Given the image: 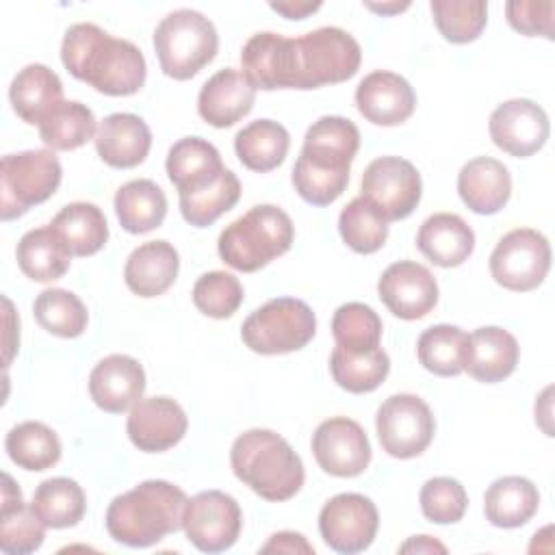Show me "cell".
<instances>
[{"label": "cell", "instance_id": "83f0119b", "mask_svg": "<svg viewBox=\"0 0 555 555\" xmlns=\"http://www.w3.org/2000/svg\"><path fill=\"white\" fill-rule=\"evenodd\" d=\"M46 525L24 503L20 488L9 473L2 475V505H0V548L9 555H26L43 544Z\"/></svg>", "mask_w": 555, "mask_h": 555}, {"label": "cell", "instance_id": "ba28073f", "mask_svg": "<svg viewBox=\"0 0 555 555\" xmlns=\"http://www.w3.org/2000/svg\"><path fill=\"white\" fill-rule=\"evenodd\" d=\"M63 178L59 156L52 150H26L7 154L0 163V212L4 221L24 215L54 195Z\"/></svg>", "mask_w": 555, "mask_h": 555}, {"label": "cell", "instance_id": "8fae6325", "mask_svg": "<svg viewBox=\"0 0 555 555\" xmlns=\"http://www.w3.org/2000/svg\"><path fill=\"white\" fill-rule=\"evenodd\" d=\"M243 514L234 496L221 490H204L186 501L182 529L186 540L202 553L230 548L241 533Z\"/></svg>", "mask_w": 555, "mask_h": 555}, {"label": "cell", "instance_id": "52a82bcc", "mask_svg": "<svg viewBox=\"0 0 555 555\" xmlns=\"http://www.w3.org/2000/svg\"><path fill=\"white\" fill-rule=\"evenodd\" d=\"M317 332L312 308L295 297L269 299L241 327L243 343L262 356L291 353L306 347Z\"/></svg>", "mask_w": 555, "mask_h": 555}, {"label": "cell", "instance_id": "4316f807", "mask_svg": "<svg viewBox=\"0 0 555 555\" xmlns=\"http://www.w3.org/2000/svg\"><path fill=\"white\" fill-rule=\"evenodd\" d=\"M9 100L22 121L39 126L63 102V82L50 67L30 63L15 74Z\"/></svg>", "mask_w": 555, "mask_h": 555}, {"label": "cell", "instance_id": "30bf717a", "mask_svg": "<svg viewBox=\"0 0 555 555\" xmlns=\"http://www.w3.org/2000/svg\"><path fill=\"white\" fill-rule=\"evenodd\" d=\"M551 269V245L531 228L507 232L490 254V273L507 291L525 293L540 286Z\"/></svg>", "mask_w": 555, "mask_h": 555}, {"label": "cell", "instance_id": "ee69618b", "mask_svg": "<svg viewBox=\"0 0 555 555\" xmlns=\"http://www.w3.org/2000/svg\"><path fill=\"white\" fill-rule=\"evenodd\" d=\"M429 9L440 35L451 43L475 41L488 20L483 0H431Z\"/></svg>", "mask_w": 555, "mask_h": 555}, {"label": "cell", "instance_id": "44dd1931", "mask_svg": "<svg viewBox=\"0 0 555 555\" xmlns=\"http://www.w3.org/2000/svg\"><path fill=\"white\" fill-rule=\"evenodd\" d=\"M256 89L234 67L212 74L197 95L199 117L215 128H230L241 121L254 106Z\"/></svg>", "mask_w": 555, "mask_h": 555}, {"label": "cell", "instance_id": "9a60e30c", "mask_svg": "<svg viewBox=\"0 0 555 555\" xmlns=\"http://www.w3.org/2000/svg\"><path fill=\"white\" fill-rule=\"evenodd\" d=\"M317 464L334 477H356L371 462V444L360 423L347 416L323 421L312 434Z\"/></svg>", "mask_w": 555, "mask_h": 555}, {"label": "cell", "instance_id": "8992f818", "mask_svg": "<svg viewBox=\"0 0 555 555\" xmlns=\"http://www.w3.org/2000/svg\"><path fill=\"white\" fill-rule=\"evenodd\" d=\"M219 48L215 24L193 9L167 13L154 30V50L163 74L173 80H189L206 67Z\"/></svg>", "mask_w": 555, "mask_h": 555}, {"label": "cell", "instance_id": "f907efd6", "mask_svg": "<svg viewBox=\"0 0 555 555\" xmlns=\"http://www.w3.org/2000/svg\"><path fill=\"white\" fill-rule=\"evenodd\" d=\"M401 553H447L444 544H440L438 540L429 538V535H414L408 542H403L399 546Z\"/></svg>", "mask_w": 555, "mask_h": 555}, {"label": "cell", "instance_id": "cb8c5ba5", "mask_svg": "<svg viewBox=\"0 0 555 555\" xmlns=\"http://www.w3.org/2000/svg\"><path fill=\"white\" fill-rule=\"evenodd\" d=\"M457 193L473 212L494 215L509 199V193H512L509 171L496 158L477 156L460 169Z\"/></svg>", "mask_w": 555, "mask_h": 555}, {"label": "cell", "instance_id": "7a4b0ae2", "mask_svg": "<svg viewBox=\"0 0 555 555\" xmlns=\"http://www.w3.org/2000/svg\"><path fill=\"white\" fill-rule=\"evenodd\" d=\"M65 69L104 95H132L145 82L141 50L117 39L95 24L80 22L67 28L61 43Z\"/></svg>", "mask_w": 555, "mask_h": 555}, {"label": "cell", "instance_id": "1f68e13d", "mask_svg": "<svg viewBox=\"0 0 555 555\" xmlns=\"http://www.w3.org/2000/svg\"><path fill=\"white\" fill-rule=\"evenodd\" d=\"M115 212L126 232L145 234L165 221L167 197L154 180H130L115 193Z\"/></svg>", "mask_w": 555, "mask_h": 555}, {"label": "cell", "instance_id": "ab89813d", "mask_svg": "<svg viewBox=\"0 0 555 555\" xmlns=\"http://www.w3.org/2000/svg\"><path fill=\"white\" fill-rule=\"evenodd\" d=\"M95 132L93 111L80 102H61L41 124L39 137L50 150H76Z\"/></svg>", "mask_w": 555, "mask_h": 555}, {"label": "cell", "instance_id": "f1b7e54d", "mask_svg": "<svg viewBox=\"0 0 555 555\" xmlns=\"http://www.w3.org/2000/svg\"><path fill=\"white\" fill-rule=\"evenodd\" d=\"M165 169L178 193H189L210 184L225 167L212 143L202 137H184L169 147Z\"/></svg>", "mask_w": 555, "mask_h": 555}, {"label": "cell", "instance_id": "7c38bea8", "mask_svg": "<svg viewBox=\"0 0 555 555\" xmlns=\"http://www.w3.org/2000/svg\"><path fill=\"white\" fill-rule=\"evenodd\" d=\"M421 173L399 156H379L362 173V197L371 202L386 221L405 219L421 202Z\"/></svg>", "mask_w": 555, "mask_h": 555}, {"label": "cell", "instance_id": "e0dca14e", "mask_svg": "<svg viewBox=\"0 0 555 555\" xmlns=\"http://www.w3.org/2000/svg\"><path fill=\"white\" fill-rule=\"evenodd\" d=\"M384 306L399 319L414 321L429 314L438 301V284L431 271L414 260L392 262L377 282Z\"/></svg>", "mask_w": 555, "mask_h": 555}, {"label": "cell", "instance_id": "5bb4252c", "mask_svg": "<svg viewBox=\"0 0 555 555\" xmlns=\"http://www.w3.org/2000/svg\"><path fill=\"white\" fill-rule=\"evenodd\" d=\"M360 147V130L347 117L325 115L317 119L306 137L304 147L295 165L349 180V167Z\"/></svg>", "mask_w": 555, "mask_h": 555}, {"label": "cell", "instance_id": "ffe728a7", "mask_svg": "<svg viewBox=\"0 0 555 555\" xmlns=\"http://www.w3.org/2000/svg\"><path fill=\"white\" fill-rule=\"evenodd\" d=\"M145 390V373L139 360L124 353L102 358L89 375V395L93 403L111 414L132 408Z\"/></svg>", "mask_w": 555, "mask_h": 555}, {"label": "cell", "instance_id": "2e32d148", "mask_svg": "<svg viewBox=\"0 0 555 555\" xmlns=\"http://www.w3.org/2000/svg\"><path fill=\"white\" fill-rule=\"evenodd\" d=\"M488 130L499 150L516 158H527L546 143L551 126L540 104L527 98H514L492 111Z\"/></svg>", "mask_w": 555, "mask_h": 555}, {"label": "cell", "instance_id": "b9f144b4", "mask_svg": "<svg viewBox=\"0 0 555 555\" xmlns=\"http://www.w3.org/2000/svg\"><path fill=\"white\" fill-rule=\"evenodd\" d=\"M338 230L347 247H351L358 254H373L388 238V221L362 195L353 197L340 210Z\"/></svg>", "mask_w": 555, "mask_h": 555}, {"label": "cell", "instance_id": "60d3db41", "mask_svg": "<svg viewBox=\"0 0 555 555\" xmlns=\"http://www.w3.org/2000/svg\"><path fill=\"white\" fill-rule=\"evenodd\" d=\"M37 323L61 338H76L85 332L89 314L78 295L65 288H46L33 304Z\"/></svg>", "mask_w": 555, "mask_h": 555}, {"label": "cell", "instance_id": "d6986e66", "mask_svg": "<svg viewBox=\"0 0 555 555\" xmlns=\"http://www.w3.org/2000/svg\"><path fill=\"white\" fill-rule=\"evenodd\" d=\"M360 115L377 126L403 124L416 108V95L410 82L386 69L366 74L356 89Z\"/></svg>", "mask_w": 555, "mask_h": 555}, {"label": "cell", "instance_id": "7dc6e473", "mask_svg": "<svg viewBox=\"0 0 555 555\" xmlns=\"http://www.w3.org/2000/svg\"><path fill=\"white\" fill-rule=\"evenodd\" d=\"M553 2H507L505 13L507 22L514 30L535 37L542 35L553 39Z\"/></svg>", "mask_w": 555, "mask_h": 555}, {"label": "cell", "instance_id": "d590c367", "mask_svg": "<svg viewBox=\"0 0 555 555\" xmlns=\"http://www.w3.org/2000/svg\"><path fill=\"white\" fill-rule=\"evenodd\" d=\"M7 453L13 464L24 470H46L61 460V440L48 425L39 421H24L7 434Z\"/></svg>", "mask_w": 555, "mask_h": 555}, {"label": "cell", "instance_id": "d6a6232c", "mask_svg": "<svg viewBox=\"0 0 555 555\" xmlns=\"http://www.w3.org/2000/svg\"><path fill=\"white\" fill-rule=\"evenodd\" d=\"M50 225L72 256H91L108 241L106 217L91 202H72L63 206Z\"/></svg>", "mask_w": 555, "mask_h": 555}, {"label": "cell", "instance_id": "bcb514c9", "mask_svg": "<svg viewBox=\"0 0 555 555\" xmlns=\"http://www.w3.org/2000/svg\"><path fill=\"white\" fill-rule=\"evenodd\" d=\"M466 505V490L453 477H434L427 479L421 488L423 516L436 525H451L462 520Z\"/></svg>", "mask_w": 555, "mask_h": 555}, {"label": "cell", "instance_id": "836d02e7", "mask_svg": "<svg viewBox=\"0 0 555 555\" xmlns=\"http://www.w3.org/2000/svg\"><path fill=\"white\" fill-rule=\"evenodd\" d=\"M291 145L288 130L273 119H256L234 137L238 160L251 171H271L282 165Z\"/></svg>", "mask_w": 555, "mask_h": 555}, {"label": "cell", "instance_id": "7bdbcfd3", "mask_svg": "<svg viewBox=\"0 0 555 555\" xmlns=\"http://www.w3.org/2000/svg\"><path fill=\"white\" fill-rule=\"evenodd\" d=\"M332 334H334L336 347L353 353H364L379 347L382 319L371 306L360 301H349L334 312Z\"/></svg>", "mask_w": 555, "mask_h": 555}, {"label": "cell", "instance_id": "603a6c76", "mask_svg": "<svg viewBox=\"0 0 555 555\" xmlns=\"http://www.w3.org/2000/svg\"><path fill=\"white\" fill-rule=\"evenodd\" d=\"M93 141L98 156L106 165L130 169L145 160L152 147V132L139 115L113 113L102 119Z\"/></svg>", "mask_w": 555, "mask_h": 555}, {"label": "cell", "instance_id": "4fadbf2b", "mask_svg": "<svg viewBox=\"0 0 555 555\" xmlns=\"http://www.w3.org/2000/svg\"><path fill=\"white\" fill-rule=\"evenodd\" d=\"M379 516L375 503L358 492L332 496L319 514V531L325 544L345 555L362 553L375 540Z\"/></svg>", "mask_w": 555, "mask_h": 555}, {"label": "cell", "instance_id": "9c48e42d", "mask_svg": "<svg viewBox=\"0 0 555 555\" xmlns=\"http://www.w3.org/2000/svg\"><path fill=\"white\" fill-rule=\"evenodd\" d=\"M375 429L382 449L399 460L421 455L436 431L429 405L410 392L388 397L375 416Z\"/></svg>", "mask_w": 555, "mask_h": 555}, {"label": "cell", "instance_id": "c3c4849f", "mask_svg": "<svg viewBox=\"0 0 555 555\" xmlns=\"http://www.w3.org/2000/svg\"><path fill=\"white\" fill-rule=\"evenodd\" d=\"M260 553H306L312 555L314 548L301 533L295 531H280L269 538V542L260 548Z\"/></svg>", "mask_w": 555, "mask_h": 555}, {"label": "cell", "instance_id": "816d5d0a", "mask_svg": "<svg viewBox=\"0 0 555 555\" xmlns=\"http://www.w3.org/2000/svg\"><path fill=\"white\" fill-rule=\"evenodd\" d=\"M366 7L371 9V11H377V13H399V11H403V9H408L410 7V2H388V4H373V2H366Z\"/></svg>", "mask_w": 555, "mask_h": 555}, {"label": "cell", "instance_id": "3957f363", "mask_svg": "<svg viewBox=\"0 0 555 555\" xmlns=\"http://www.w3.org/2000/svg\"><path fill=\"white\" fill-rule=\"evenodd\" d=\"M186 501L184 490L169 481H143L111 501L106 529L113 540L126 546H152L182 527Z\"/></svg>", "mask_w": 555, "mask_h": 555}, {"label": "cell", "instance_id": "f6af8a7d", "mask_svg": "<svg viewBox=\"0 0 555 555\" xmlns=\"http://www.w3.org/2000/svg\"><path fill=\"white\" fill-rule=\"evenodd\" d=\"M191 297L202 314L212 319H228L243 304V286L232 273L208 271L197 278Z\"/></svg>", "mask_w": 555, "mask_h": 555}, {"label": "cell", "instance_id": "ac0fdd59", "mask_svg": "<svg viewBox=\"0 0 555 555\" xmlns=\"http://www.w3.org/2000/svg\"><path fill=\"white\" fill-rule=\"evenodd\" d=\"M189 427L182 405L169 397L139 399L128 414L126 431L130 442L145 453H160L176 447Z\"/></svg>", "mask_w": 555, "mask_h": 555}, {"label": "cell", "instance_id": "d4e9b609", "mask_svg": "<svg viewBox=\"0 0 555 555\" xmlns=\"http://www.w3.org/2000/svg\"><path fill=\"white\" fill-rule=\"evenodd\" d=\"M416 247L438 267H457L473 254L475 232L460 215L436 212L421 223Z\"/></svg>", "mask_w": 555, "mask_h": 555}, {"label": "cell", "instance_id": "f546056e", "mask_svg": "<svg viewBox=\"0 0 555 555\" xmlns=\"http://www.w3.org/2000/svg\"><path fill=\"white\" fill-rule=\"evenodd\" d=\"M538 488L518 475L499 477L483 494V512L490 525L501 529H516L531 520L538 512Z\"/></svg>", "mask_w": 555, "mask_h": 555}, {"label": "cell", "instance_id": "681fc988", "mask_svg": "<svg viewBox=\"0 0 555 555\" xmlns=\"http://www.w3.org/2000/svg\"><path fill=\"white\" fill-rule=\"evenodd\" d=\"M273 11H278L280 15L288 17V20H304L310 13L321 9V2H304V0H291V2H271L269 4Z\"/></svg>", "mask_w": 555, "mask_h": 555}, {"label": "cell", "instance_id": "7402d4cb", "mask_svg": "<svg viewBox=\"0 0 555 555\" xmlns=\"http://www.w3.org/2000/svg\"><path fill=\"white\" fill-rule=\"evenodd\" d=\"M520 347L516 338L496 325L479 327L466 336L464 371L483 384H496L509 377L518 364Z\"/></svg>", "mask_w": 555, "mask_h": 555}, {"label": "cell", "instance_id": "74e56055", "mask_svg": "<svg viewBox=\"0 0 555 555\" xmlns=\"http://www.w3.org/2000/svg\"><path fill=\"white\" fill-rule=\"evenodd\" d=\"M241 197V182L230 171L223 169L210 184L180 193V212L186 223L195 228H206L215 223L223 212H228Z\"/></svg>", "mask_w": 555, "mask_h": 555}, {"label": "cell", "instance_id": "5b68a950", "mask_svg": "<svg viewBox=\"0 0 555 555\" xmlns=\"http://www.w3.org/2000/svg\"><path fill=\"white\" fill-rule=\"evenodd\" d=\"M293 238L295 228L291 217L273 204H260L223 228L217 249L228 267L251 273L286 254Z\"/></svg>", "mask_w": 555, "mask_h": 555}, {"label": "cell", "instance_id": "e575fe53", "mask_svg": "<svg viewBox=\"0 0 555 555\" xmlns=\"http://www.w3.org/2000/svg\"><path fill=\"white\" fill-rule=\"evenodd\" d=\"M30 505L46 527L67 529L82 520L87 499L82 488L74 479L52 477L37 486Z\"/></svg>", "mask_w": 555, "mask_h": 555}, {"label": "cell", "instance_id": "f35d334b", "mask_svg": "<svg viewBox=\"0 0 555 555\" xmlns=\"http://www.w3.org/2000/svg\"><path fill=\"white\" fill-rule=\"evenodd\" d=\"M466 332L457 325H431L427 327L416 343L418 362L434 375L455 377L464 371V347Z\"/></svg>", "mask_w": 555, "mask_h": 555}, {"label": "cell", "instance_id": "6da1fadb", "mask_svg": "<svg viewBox=\"0 0 555 555\" xmlns=\"http://www.w3.org/2000/svg\"><path fill=\"white\" fill-rule=\"evenodd\" d=\"M360 43L343 28L323 26L301 37L256 33L241 52L243 76L254 89H319L356 76Z\"/></svg>", "mask_w": 555, "mask_h": 555}, {"label": "cell", "instance_id": "4dcf8cb0", "mask_svg": "<svg viewBox=\"0 0 555 555\" xmlns=\"http://www.w3.org/2000/svg\"><path fill=\"white\" fill-rule=\"evenodd\" d=\"M72 254L52 225L28 230L17 243V264L35 282H54L69 269Z\"/></svg>", "mask_w": 555, "mask_h": 555}, {"label": "cell", "instance_id": "484cf974", "mask_svg": "<svg viewBox=\"0 0 555 555\" xmlns=\"http://www.w3.org/2000/svg\"><path fill=\"white\" fill-rule=\"evenodd\" d=\"M180 258L171 243L147 241L132 249L124 267L126 286L139 297L163 295L178 275Z\"/></svg>", "mask_w": 555, "mask_h": 555}, {"label": "cell", "instance_id": "277c9868", "mask_svg": "<svg viewBox=\"0 0 555 555\" xmlns=\"http://www.w3.org/2000/svg\"><path fill=\"white\" fill-rule=\"evenodd\" d=\"M234 475L267 501H288L304 486V464L293 447L271 429H249L230 449Z\"/></svg>", "mask_w": 555, "mask_h": 555}, {"label": "cell", "instance_id": "8d00e7d4", "mask_svg": "<svg viewBox=\"0 0 555 555\" xmlns=\"http://www.w3.org/2000/svg\"><path fill=\"white\" fill-rule=\"evenodd\" d=\"M330 371L340 388L362 395L375 390L386 379L390 371V358L382 347L364 353H353L336 347L330 356Z\"/></svg>", "mask_w": 555, "mask_h": 555}]
</instances>
